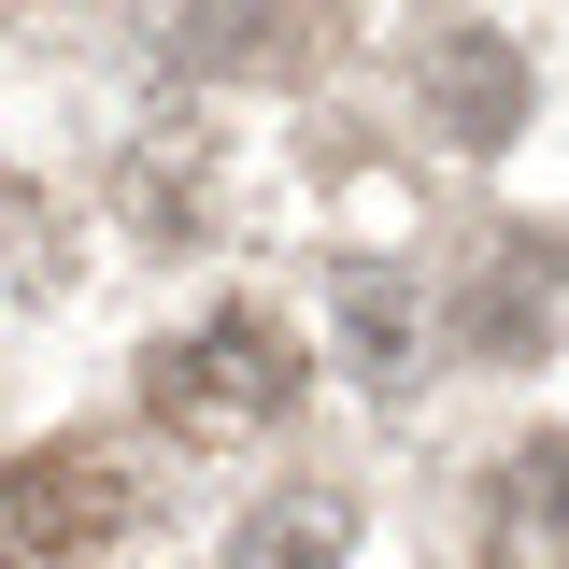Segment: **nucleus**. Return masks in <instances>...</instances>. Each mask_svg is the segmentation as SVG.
Listing matches in <instances>:
<instances>
[{"mask_svg":"<svg viewBox=\"0 0 569 569\" xmlns=\"http://www.w3.org/2000/svg\"><path fill=\"white\" fill-rule=\"evenodd\" d=\"M284 399H299V342L271 313H200L142 370V413L171 441H257V427H284Z\"/></svg>","mask_w":569,"mask_h":569,"instance_id":"1","label":"nucleus"},{"mask_svg":"<svg viewBox=\"0 0 569 569\" xmlns=\"http://www.w3.org/2000/svg\"><path fill=\"white\" fill-rule=\"evenodd\" d=\"M142 485L114 470V441H43L0 470V569H86L100 541H129Z\"/></svg>","mask_w":569,"mask_h":569,"instance_id":"2","label":"nucleus"},{"mask_svg":"<svg viewBox=\"0 0 569 569\" xmlns=\"http://www.w3.org/2000/svg\"><path fill=\"white\" fill-rule=\"evenodd\" d=\"M427 100H441L456 142H512V129H527V71H512V43H485V29L427 58Z\"/></svg>","mask_w":569,"mask_h":569,"instance_id":"3","label":"nucleus"},{"mask_svg":"<svg viewBox=\"0 0 569 569\" xmlns=\"http://www.w3.org/2000/svg\"><path fill=\"white\" fill-rule=\"evenodd\" d=\"M356 556V512L342 498H271L242 541H228V569H342Z\"/></svg>","mask_w":569,"mask_h":569,"instance_id":"4","label":"nucleus"},{"mask_svg":"<svg viewBox=\"0 0 569 569\" xmlns=\"http://www.w3.org/2000/svg\"><path fill=\"white\" fill-rule=\"evenodd\" d=\"M342 313H356V356H370V385H399V370L427 356V313H413V284L356 271V284H342Z\"/></svg>","mask_w":569,"mask_h":569,"instance_id":"5","label":"nucleus"},{"mask_svg":"<svg viewBox=\"0 0 569 569\" xmlns=\"http://www.w3.org/2000/svg\"><path fill=\"white\" fill-rule=\"evenodd\" d=\"M541 299H556V257H512V271H498L485 299H456V313H470L485 356H527V342H541Z\"/></svg>","mask_w":569,"mask_h":569,"instance_id":"6","label":"nucleus"}]
</instances>
